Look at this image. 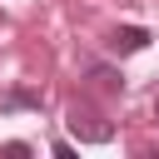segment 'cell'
<instances>
[{
    "instance_id": "cell-1",
    "label": "cell",
    "mask_w": 159,
    "mask_h": 159,
    "mask_svg": "<svg viewBox=\"0 0 159 159\" xmlns=\"http://www.w3.org/2000/svg\"><path fill=\"white\" fill-rule=\"evenodd\" d=\"M70 134H75L80 144H109V139H114V124H109L99 109L75 104V109H70Z\"/></svg>"
},
{
    "instance_id": "cell-2",
    "label": "cell",
    "mask_w": 159,
    "mask_h": 159,
    "mask_svg": "<svg viewBox=\"0 0 159 159\" xmlns=\"http://www.w3.org/2000/svg\"><path fill=\"white\" fill-rule=\"evenodd\" d=\"M144 45H149V30H144V25H119V30L109 35V50H114V55H139Z\"/></svg>"
},
{
    "instance_id": "cell-4",
    "label": "cell",
    "mask_w": 159,
    "mask_h": 159,
    "mask_svg": "<svg viewBox=\"0 0 159 159\" xmlns=\"http://www.w3.org/2000/svg\"><path fill=\"white\" fill-rule=\"evenodd\" d=\"M94 80H99V89H124V80L109 75V70H94Z\"/></svg>"
},
{
    "instance_id": "cell-5",
    "label": "cell",
    "mask_w": 159,
    "mask_h": 159,
    "mask_svg": "<svg viewBox=\"0 0 159 159\" xmlns=\"http://www.w3.org/2000/svg\"><path fill=\"white\" fill-rule=\"evenodd\" d=\"M154 114H159V99H154Z\"/></svg>"
},
{
    "instance_id": "cell-3",
    "label": "cell",
    "mask_w": 159,
    "mask_h": 159,
    "mask_svg": "<svg viewBox=\"0 0 159 159\" xmlns=\"http://www.w3.org/2000/svg\"><path fill=\"white\" fill-rule=\"evenodd\" d=\"M20 104H40V94L35 89H10L5 94V109H20Z\"/></svg>"
}]
</instances>
